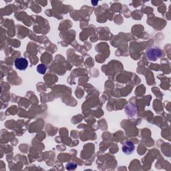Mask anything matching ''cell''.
I'll use <instances>...</instances> for the list:
<instances>
[{
	"label": "cell",
	"instance_id": "obj_1",
	"mask_svg": "<svg viewBox=\"0 0 171 171\" xmlns=\"http://www.w3.org/2000/svg\"><path fill=\"white\" fill-rule=\"evenodd\" d=\"M146 56L149 60L156 61L158 58H161L164 56V52L159 48H150L146 52Z\"/></svg>",
	"mask_w": 171,
	"mask_h": 171
},
{
	"label": "cell",
	"instance_id": "obj_2",
	"mask_svg": "<svg viewBox=\"0 0 171 171\" xmlns=\"http://www.w3.org/2000/svg\"><path fill=\"white\" fill-rule=\"evenodd\" d=\"M15 66L17 70H24L28 66V62L26 58H17L14 62Z\"/></svg>",
	"mask_w": 171,
	"mask_h": 171
},
{
	"label": "cell",
	"instance_id": "obj_3",
	"mask_svg": "<svg viewBox=\"0 0 171 171\" xmlns=\"http://www.w3.org/2000/svg\"><path fill=\"white\" fill-rule=\"evenodd\" d=\"M135 146L134 145V144L130 141H126L122 145V152L126 154H130L134 152V150Z\"/></svg>",
	"mask_w": 171,
	"mask_h": 171
},
{
	"label": "cell",
	"instance_id": "obj_4",
	"mask_svg": "<svg viewBox=\"0 0 171 171\" xmlns=\"http://www.w3.org/2000/svg\"><path fill=\"white\" fill-rule=\"evenodd\" d=\"M46 66L44 64H42V63L38 65V67H37V71L41 74H44L46 72Z\"/></svg>",
	"mask_w": 171,
	"mask_h": 171
},
{
	"label": "cell",
	"instance_id": "obj_5",
	"mask_svg": "<svg viewBox=\"0 0 171 171\" xmlns=\"http://www.w3.org/2000/svg\"><path fill=\"white\" fill-rule=\"evenodd\" d=\"M77 164L73 162H70L66 164V169L68 170H76L77 168Z\"/></svg>",
	"mask_w": 171,
	"mask_h": 171
},
{
	"label": "cell",
	"instance_id": "obj_6",
	"mask_svg": "<svg viewBox=\"0 0 171 171\" xmlns=\"http://www.w3.org/2000/svg\"><path fill=\"white\" fill-rule=\"evenodd\" d=\"M92 3H93V5H94V6H96V4L98 3V2H94V1H92Z\"/></svg>",
	"mask_w": 171,
	"mask_h": 171
}]
</instances>
